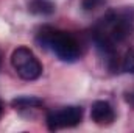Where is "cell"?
<instances>
[{
	"label": "cell",
	"mask_w": 134,
	"mask_h": 133,
	"mask_svg": "<svg viewBox=\"0 0 134 133\" xmlns=\"http://www.w3.org/2000/svg\"><path fill=\"white\" fill-rule=\"evenodd\" d=\"M37 42L44 47H48L61 61L75 63L80 58V44L67 32L44 28L37 34Z\"/></svg>",
	"instance_id": "obj_1"
},
{
	"label": "cell",
	"mask_w": 134,
	"mask_h": 133,
	"mask_svg": "<svg viewBox=\"0 0 134 133\" xmlns=\"http://www.w3.org/2000/svg\"><path fill=\"white\" fill-rule=\"evenodd\" d=\"M11 66L14 67V70L17 72V75L22 80H27V81L37 80L41 77V74H42L41 61L33 53V50H30L28 47H24V45L13 50V53H11Z\"/></svg>",
	"instance_id": "obj_2"
},
{
	"label": "cell",
	"mask_w": 134,
	"mask_h": 133,
	"mask_svg": "<svg viewBox=\"0 0 134 133\" xmlns=\"http://www.w3.org/2000/svg\"><path fill=\"white\" fill-rule=\"evenodd\" d=\"M81 119H83L81 106H66L63 110L50 111L47 114V127L52 132L66 127H76L81 122Z\"/></svg>",
	"instance_id": "obj_3"
},
{
	"label": "cell",
	"mask_w": 134,
	"mask_h": 133,
	"mask_svg": "<svg viewBox=\"0 0 134 133\" xmlns=\"http://www.w3.org/2000/svg\"><path fill=\"white\" fill-rule=\"evenodd\" d=\"M91 119L97 124V125H109L114 122L115 119V113L114 108L111 106V103L104 102V100H97L92 103L91 108Z\"/></svg>",
	"instance_id": "obj_4"
},
{
	"label": "cell",
	"mask_w": 134,
	"mask_h": 133,
	"mask_svg": "<svg viewBox=\"0 0 134 133\" xmlns=\"http://www.w3.org/2000/svg\"><path fill=\"white\" fill-rule=\"evenodd\" d=\"M28 9L33 14H41V16H50L55 13V3L52 0H31L28 3Z\"/></svg>",
	"instance_id": "obj_5"
},
{
	"label": "cell",
	"mask_w": 134,
	"mask_h": 133,
	"mask_svg": "<svg viewBox=\"0 0 134 133\" xmlns=\"http://www.w3.org/2000/svg\"><path fill=\"white\" fill-rule=\"evenodd\" d=\"M11 105L19 110H25V108H41L44 105V102H42V99L34 97V96H22V97L14 99L11 102Z\"/></svg>",
	"instance_id": "obj_6"
},
{
	"label": "cell",
	"mask_w": 134,
	"mask_h": 133,
	"mask_svg": "<svg viewBox=\"0 0 134 133\" xmlns=\"http://www.w3.org/2000/svg\"><path fill=\"white\" fill-rule=\"evenodd\" d=\"M122 70L126 74H134V52L126 50L123 60H122Z\"/></svg>",
	"instance_id": "obj_7"
},
{
	"label": "cell",
	"mask_w": 134,
	"mask_h": 133,
	"mask_svg": "<svg viewBox=\"0 0 134 133\" xmlns=\"http://www.w3.org/2000/svg\"><path fill=\"white\" fill-rule=\"evenodd\" d=\"M104 3V0H81V6L86 9V11H92L95 9L97 6H100Z\"/></svg>",
	"instance_id": "obj_8"
},
{
	"label": "cell",
	"mask_w": 134,
	"mask_h": 133,
	"mask_svg": "<svg viewBox=\"0 0 134 133\" xmlns=\"http://www.w3.org/2000/svg\"><path fill=\"white\" fill-rule=\"evenodd\" d=\"M125 100H126L130 105H133V106H134V91H131V93H126V94H125Z\"/></svg>",
	"instance_id": "obj_9"
},
{
	"label": "cell",
	"mask_w": 134,
	"mask_h": 133,
	"mask_svg": "<svg viewBox=\"0 0 134 133\" xmlns=\"http://www.w3.org/2000/svg\"><path fill=\"white\" fill-rule=\"evenodd\" d=\"M2 113H3V102L0 100V116H2Z\"/></svg>",
	"instance_id": "obj_10"
},
{
	"label": "cell",
	"mask_w": 134,
	"mask_h": 133,
	"mask_svg": "<svg viewBox=\"0 0 134 133\" xmlns=\"http://www.w3.org/2000/svg\"><path fill=\"white\" fill-rule=\"evenodd\" d=\"M0 66H2V53H0Z\"/></svg>",
	"instance_id": "obj_11"
}]
</instances>
